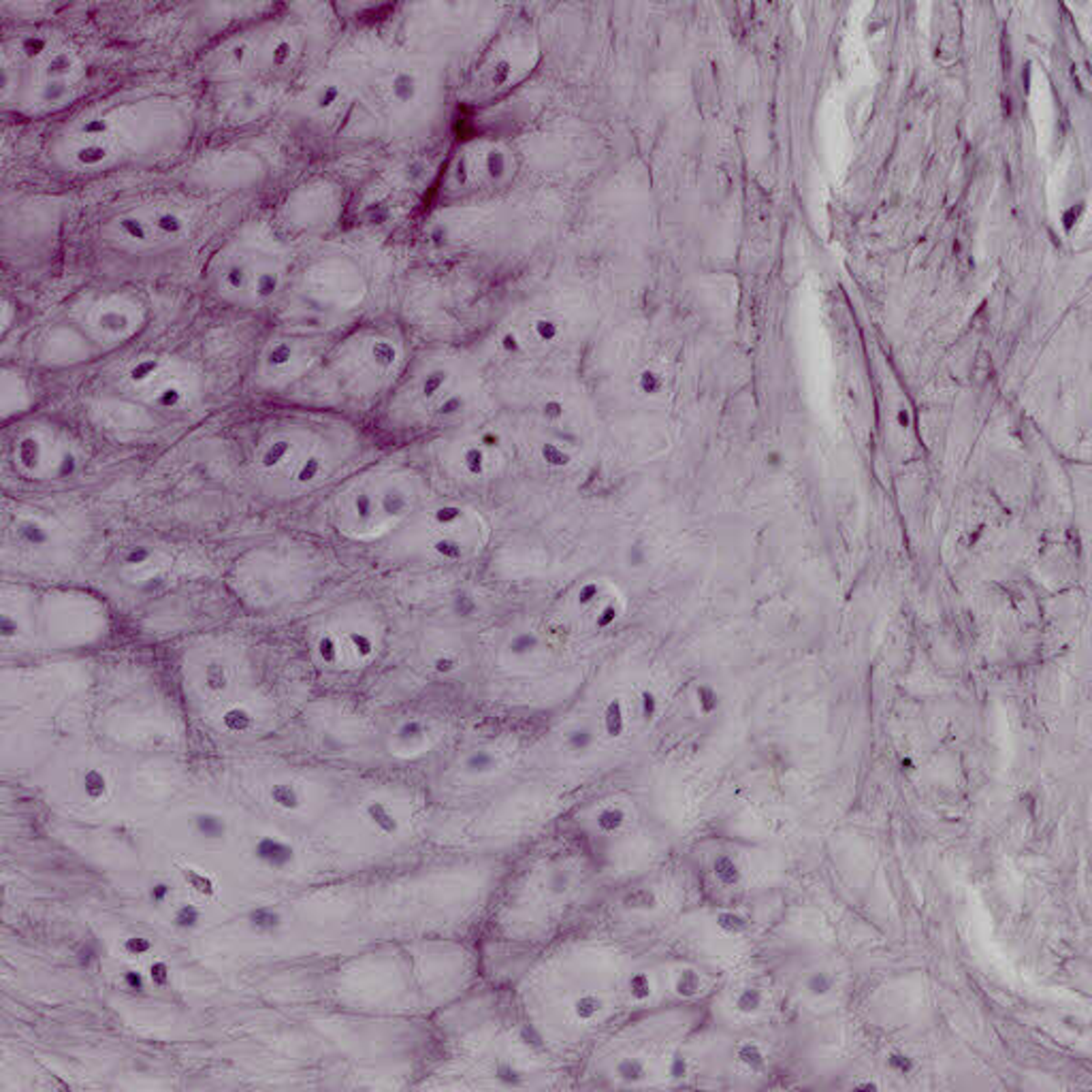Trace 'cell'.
Returning <instances> with one entry per match:
<instances>
[{
    "instance_id": "6da1fadb",
    "label": "cell",
    "mask_w": 1092,
    "mask_h": 1092,
    "mask_svg": "<svg viewBox=\"0 0 1092 1092\" xmlns=\"http://www.w3.org/2000/svg\"><path fill=\"white\" fill-rule=\"evenodd\" d=\"M197 129L194 107L167 86H126L90 97L54 120L43 165L68 182L141 172L180 156Z\"/></svg>"
},
{
    "instance_id": "7a4b0ae2",
    "label": "cell",
    "mask_w": 1092,
    "mask_h": 1092,
    "mask_svg": "<svg viewBox=\"0 0 1092 1092\" xmlns=\"http://www.w3.org/2000/svg\"><path fill=\"white\" fill-rule=\"evenodd\" d=\"M369 463V440L336 410H282L248 429L242 470L261 495L296 502L327 494Z\"/></svg>"
},
{
    "instance_id": "3957f363",
    "label": "cell",
    "mask_w": 1092,
    "mask_h": 1092,
    "mask_svg": "<svg viewBox=\"0 0 1092 1092\" xmlns=\"http://www.w3.org/2000/svg\"><path fill=\"white\" fill-rule=\"evenodd\" d=\"M489 403L481 363L461 348L414 355L378 410L380 427L403 440H438L484 421Z\"/></svg>"
},
{
    "instance_id": "277c9868",
    "label": "cell",
    "mask_w": 1092,
    "mask_h": 1092,
    "mask_svg": "<svg viewBox=\"0 0 1092 1092\" xmlns=\"http://www.w3.org/2000/svg\"><path fill=\"white\" fill-rule=\"evenodd\" d=\"M92 62L67 30L30 24L3 39V107L24 120H58L90 97Z\"/></svg>"
},
{
    "instance_id": "5b68a950",
    "label": "cell",
    "mask_w": 1092,
    "mask_h": 1092,
    "mask_svg": "<svg viewBox=\"0 0 1092 1092\" xmlns=\"http://www.w3.org/2000/svg\"><path fill=\"white\" fill-rule=\"evenodd\" d=\"M205 201L182 188H148L103 205L92 218L90 239L120 263H161L180 256L203 235Z\"/></svg>"
},
{
    "instance_id": "8992f818",
    "label": "cell",
    "mask_w": 1092,
    "mask_h": 1092,
    "mask_svg": "<svg viewBox=\"0 0 1092 1092\" xmlns=\"http://www.w3.org/2000/svg\"><path fill=\"white\" fill-rule=\"evenodd\" d=\"M432 502L419 467L401 461H369L329 494L325 519L339 538L355 545L389 542Z\"/></svg>"
},
{
    "instance_id": "52a82bcc",
    "label": "cell",
    "mask_w": 1092,
    "mask_h": 1092,
    "mask_svg": "<svg viewBox=\"0 0 1092 1092\" xmlns=\"http://www.w3.org/2000/svg\"><path fill=\"white\" fill-rule=\"evenodd\" d=\"M293 274V252L265 220L252 218L220 239L203 265V286L220 306L261 312L277 303Z\"/></svg>"
},
{
    "instance_id": "ba28073f",
    "label": "cell",
    "mask_w": 1092,
    "mask_h": 1092,
    "mask_svg": "<svg viewBox=\"0 0 1092 1092\" xmlns=\"http://www.w3.org/2000/svg\"><path fill=\"white\" fill-rule=\"evenodd\" d=\"M410 342L393 323H363L329 342L318 374L346 410H380L412 361Z\"/></svg>"
},
{
    "instance_id": "9c48e42d",
    "label": "cell",
    "mask_w": 1092,
    "mask_h": 1092,
    "mask_svg": "<svg viewBox=\"0 0 1092 1092\" xmlns=\"http://www.w3.org/2000/svg\"><path fill=\"white\" fill-rule=\"evenodd\" d=\"M309 43L312 35L296 17H261L213 43L201 62V73L218 86L274 84L306 62Z\"/></svg>"
},
{
    "instance_id": "30bf717a",
    "label": "cell",
    "mask_w": 1092,
    "mask_h": 1092,
    "mask_svg": "<svg viewBox=\"0 0 1092 1092\" xmlns=\"http://www.w3.org/2000/svg\"><path fill=\"white\" fill-rule=\"evenodd\" d=\"M348 79L355 99L350 126L365 118L389 135H401L421 124L438 103V75L408 54L384 56L359 79Z\"/></svg>"
},
{
    "instance_id": "8fae6325",
    "label": "cell",
    "mask_w": 1092,
    "mask_h": 1092,
    "mask_svg": "<svg viewBox=\"0 0 1092 1092\" xmlns=\"http://www.w3.org/2000/svg\"><path fill=\"white\" fill-rule=\"evenodd\" d=\"M116 401L154 419H182L205 400V374L191 359L172 350H145L126 359L107 378Z\"/></svg>"
},
{
    "instance_id": "7c38bea8",
    "label": "cell",
    "mask_w": 1092,
    "mask_h": 1092,
    "mask_svg": "<svg viewBox=\"0 0 1092 1092\" xmlns=\"http://www.w3.org/2000/svg\"><path fill=\"white\" fill-rule=\"evenodd\" d=\"M491 540V523L476 506L459 500L427 502L389 540L406 564L459 566L478 559Z\"/></svg>"
},
{
    "instance_id": "4fadbf2b",
    "label": "cell",
    "mask_w": 1092,
    "mask_h": 1092,
    "mask_svg": "<svg viewBox=\"0 0 1092 1092\" xmlns=\"http://www.w3.org/2000/svg\"><path fill=\"white\" fill-rule=\"evenodd\" d=\"M150 323V299L141 290L124 284L81 288L60 307V329L94 352L122 350L135 342Z\"/></svg>"
},
{
    "instance_id": "5bb4252c",
    "label": "cell",
    "mask_w": 1092,
    "mask_h": 1092,
    "mask_svg": "<svg viewBox=\"0 0 1092 1092\" xmlns=\"http://www.w3.org/2000/svg\"><path fill=\"white\" fill-rule=\"evenodd\" d=\"M11 472L24 483L54 487L75 481L88 465L84 442L73 429L49 419L17 421L5 448Z\"/></svg>"
},
{
    "instance_id": "9a60e30c",
    "label": "cell",
    "mask_w": 1092,
    "mask_h": 1092,
    "mask_svg": "<svg viewBox=\"0 0 1092 1092\" xmlns=\"http://www.w3.org/2000/svg\"><path fill=\"white\" fill-rule=\"evenodd\" d=\"M519 173V156L500 137H470L444 161L438 192L446 203H470L506 191Z\"/></svg>"
},
{
    "instance_id": "2e32d148",
    "label": "cell",
    "mask_w": 1092,
    "mask_h": 1092,
    "mask_svg": "<svg viewBox=\"0 0 1092 1092\" xmlns=\"http://www.w3.org/2000/svg\"><path fill=\"white\" fill-rule=\"evenodd\" d=\"M440 474L463 489H481L506 474L513 448L502 429L487 421L433 440Z\"/></svg>"
},
{
    "instance_id": "e0dca14e",
    "label": "cell",
    "mask_w": 1092,
    "mask_h": 1092,
    "mask_svg": "<svg viewBox=\"0 0 1092 1092\" xmlns=\"http://www.w3.org/2000/svg\"><path fill=\"white\" fill-rule=\"evenodd\" d=\"M327 348V338L317 333L274 331L256 350L252 382L261 393H288L318 374Z\"/></svg>"
},
{
    "instance_id": "ac0fdd59",
    "label": "cell",
    "mask_w": 1092,
    "mask_h": 1092,
    "mask_svg": "<svg viewBox=\"0 0 1092 1092\" xmlns=\"http://www.w3.org/2000/svg\"><path fill=\"white\" fill-rule=\"evenodd\" d=\"M529 41L521 35H510L495 41L494 47L483 56L481 65L474 68L470 81V92L474 99H489L516 84L527 71Z\"/></svg>"
},
{
    "instance_id": "d6986e66",
    "label": "cell",
    "mask_w": 1092,
    "mask_h": 1092,
    "mask_svg": "<svg viewBox=\"0 0 1092 1092\" xmlns=\"http://www.w3.org/2000/svg\"><path fill=\"white\" fill-rule=\"evenodd\" d=\"M314 651H317L320 664L327 668L368 664L378 651V632L376 628L365 626V623L325 628L317 636Z\"/></svg>"
},
{
    "instance_id": "ffe728a7",
    "label": "cell",
    "mask_w": 1092,
    "mask_h": 1092,
    "mask_svg": "<svg viewBox=\"0 0 1092 1092\" xmlns=\"http://www.w3.org/2000/svg\"><path fill=\"white\" fill-rule=\"evenodd\" d=\"M7 545L26 557H54L65 546V527L43 510H16L7 523Z\"/></svg>"
},
{
    "instance_id": "44dd1931",
    "label": "cell",
    "mask_w": 1092,
    "mask_h": 1092,
    "mask_svg": "<svg viewBox=\"0 0 1092 1092\" xmlns=\"http://www.w3.org/2000/svg\"><path fill=\"white\" fill-rule=\"evenodd\" d=\"M36 403L35 384L30 378L24 374L20 368H3V419L9 421H22L28 419L30 410Z\"/></svg>"
},
{
    "instance_id": "7402d4cb",
    "label": "cell",
    "mask_w": 1092,
    "mask_h": 1092,
    "mask_svg": "<svg viewBox=\"0 0 1092 1092\" xmlns=\"http://www.w3.org/2000/svg\"><path fill=\"white\" fill-rule=\"evenodd\" d=\"M252 856L261 867L269 870H288L296 860L293 843L280 835L258 837L252 845Z\"/></svg>"
},
{
    "instance_id": "603a6c76",
    "label": "cell",
    "mask_w": 1092,
    "mask_h": 1092,
    "mask_svg": "<svg viewBox=\"0 0 1092 1092\" xmlns=\"http://www.w3.org/2000/svg\"><path fill=\"white\" fill-rule=\"evenodd\" d=\"M201 685L207 696L212 698H224L233 690V668L229 661L223 658H212L205 661L203 672H201Z\"/></svg>"
},
{
    "instance_id": "cb8c5ba5",
    "label": "cell",
    "mask_w": 1092,
    "mask_h": 1092,
    "mask_svg": "<svg viewBox=\"0 0 1092 1092\" xmlns=\"http://www.w3.org/2000/svg\"><path fill=\"white\" fill-rule=\"evenodd\" d=\"M363 817L365 822H368L371 828H374L376 835L380 837H397L401 830V822L400 817H397V813L393 806L389 803H384V800H368V803L363 805Z\"/></svg>"
},
{
    "instance_id": "d4e9b609",
    "label": "cell",
    "mask_w": 1092,
    "mask_h": 1092,
    "mask_svg": "<svg viewBox=\"0 0 1092 1092\" xmlns=\"http://www.w3.org/2000/svg\"><path fill=\"white\" fill-rule=\"evenodd\" d=\"M245 924L256 937H276L284 928V913L274 905H256L245 915Z\"/></svg>"
},
{
    "instance_id": "484cf974",
    "label": "cell",
    "mask_w": 1092,
    "mask_h": 1092,
    "mask_svg": "<svg viewBox=\"0 0 1092 1092\" xmlns=\"http://www.w3.org/2000/svg\"><path fill=\"white\" fill-rule=\"evenodd\" d=\"M220 725L233 736L248 734V732L255 730L256 715L248 702H235L220 711Z\"/></svg>"
},
{
    "instance_id": "4316f807",
    "label": "cell",
    "mask_w": 1092,
    "mask_h": 1092,
    "mask_svg": "<svg viewBox=\"0 0 1092 1092\" xmlns=\"http://www.w3.org/2000/svg\"><path fill=\"white\" fill-rule=\"evenodd\" d=\"M192 832L203 841H224L229 835V822L216 811H199L192 816Z\"/></svg>"
},
{
    "instance_id": "83f0119b",
    "label": "cell",
    "mask_w": 1092,
    "mask_h": 1092,
    "mask_svg": "<svg viewBox=\"0 0 1092 1092\" xmlns=\"http://www.w3.org/2000/svg\"><path fill=\"white\" fill-rule=\"evenodd\" d=\"M182 881L201 900H212L218 896V881L210 870L197 867H182Z\"/></svg>"
},
{
    "instance_id": "f1b7e54d",
    "label": "cell",
    "mask_w": 1092,
    "mask_h": 1092,
    "mask_svg": "<svg viewBox=\"0 0 1092 1092\" xmlns=\"http://www.w3.org/2000/svg\"><path fill=\"white\" fill-rule=\"evenodd\" d=\"M81 792H84V796L90 800V803H100V800H105L109 796L111 792V784H109V776L103 768H86L84 773H81Z\"/></svg>"
},
{
    "instance_id": "f546056e",
    "label": "cell",
    "mask_w": 1092,
    "mask_h": 1092,
    "mask_svg": "<svg viewBox=\"0 0 1092 1092\" xmlns=\"http://www.w3.org/2000/svg\"><path fill=\"white\" fill-rule=\"evenodd\" d=\"M205 911L197 902H178L172 911V926L180 932H194L203 926Z\"/></svg>"
},
{
    "instance_id": "4dcf8cb0",
    "label": "cell",
    "mask_w": 1092,
    "mask_h": 1092,
    "mask_svg": "<svg viewBox=\"0 0 1092 1092\" xmlns=\"http://www.w3.org/2000/svg\"><path fill=\"white\" fill-rule=\"evenodd\" d=\"M269 800H271V805L277 806L280 811H286V813L301 809V805H303L301 790L293 784V781H277V784L271 785Z\"/></svg>"
},
{
    "instance_id": "1f68e13d",
    "label": "cell",
    "mask_w": 1092,
    "mask_h": 1092,
    "mask_svg": "<svg viewBox=\"0 0 1092 1092\" xmlns=\"http://www.w3.org/2000/svg\"><path fill=\"white\" fill-rule=\"evenodd\" d=\"M120 948H122V952L130 958V961H143V958L154 954V941H151L150 937H145V934H139V932L126 934V937L122 939V943H120Z\"/></svg>"
},
{
    "instance_id": "d6a6232c",
    "label": "cell",
    "mask_w": 1092,
    "mask_h": 1092,
    "mask_svg": "<svg viewBox=\"0 0 1092 1092\" xmlns=\"http://www.w3.org/2000/svg\"><path fill=\"white\" fill-rule=\"evenodd\" d=\"M425 734H429V725L419 717L403 719V722L395 728V741L400 744H406V747L412 743L422 741Z\"/></svg>"
},
{
    "instance_id": "836d02e7",
    "label": "cell",
    "mask_w": 1092,
    "mask_h": 1092,
    "mask_svg": "<svg viewBox=\"0 0 1092 1092\" xmlns=\"http://www.w3.org/2000/svg\"><path fill=\"white\" fill-rule=\"evenodd\" d=\"M120 983H122V988L130 994H143L145 990L151 988L148 971L139 967V964H129V967L120 973Z\"/></svg>"
},
{
    "instance_id": "e575fe53",
    "label": "cell",
    "mask_w": 1092,
    "mask_h": 1092,
    "mask_svg": "<svg viewBox=\"0 0 1092 1092\" xmlns=\"http://www.w3.org/2000/svg\"><path fill=\"white\" fill-rule=\"evenodd\" d=\"M145 971H148L150 986L154 990H167L169 986H172L173 969H172V964L165 961V958H150Z\"/></svg>"
},
{
    "instance_id": "d590c367",
    "label": "cell",
    "mask_w": 1092,
    "mask_h": 1092,
    "mask_svg": "<svg viewBox=\"0 0 1092 1092\" xmlns=\"http://www.w3.org/2000/svg\"><path fill=\"white\" fill-rule=\"evenodd\" d=\"M712 873L723 886H736L741 881V870H738V864L730 856H719L715 864H712Z\"/></svg>"
},
{
    "instance_id": "8d00e7d4",
    "label": "cell",
    "mask_w": 1092,
    "mask_h": 1092,
    "mask_svg": "<svg viewBox=\"0 0 1092 1092\" xmlns=\"http://www.w3.org/2000/svg\"><path fill=\"white\" fill-rule=\"evenodd\" d=\"M674 990H677V994L683 996V999H692V996H696L700 990H702V977L693 969L681 971L677 982H674Z\"/></svg>"
},
{
    "instance_id": "74e56055",
    "label": "cell",
    "mask_w": 1092,
    "mask_h": 1092,
    "mask_svg": "<svg viewBox=\"0 0 1092 1092\" xmlns=\"http://www.w3.org/2000/svg\"><path fill=\"white\" fill-rule=\"evenodd\" d=\"M736 1058H738V1063L744 1065L751 1071H760V1069H764V1065H766V1054H764L760 1045L751 1044V1041L749 1044H743L741 1047H738Z\"/></svg>"
},
{
    "instance_id": "f35d334b",
    "label": "cell",
    "mask_w": 1092,
    "mask_h": 1092,
    "mask_svg": "<svg viewBox=\"0 0 1092 1092\" xmlns=\"http://www.w3.org/2000/svg\"><path fill=\"white\" fill-rule=\"evenodd\" d=\"M805 988L811 996L822 999V996L830 994L832 988H835V977H832L830 973H826V971H813V973L806 977Z\"/></svg>"
},
{
    "instance_id": "ab89813d",
    "label": "cell",
    "mask_w": 1092,
    "mask_h": 1092,
    "mask_svg": "<svg viewBox=\"0 0 1092 1092\" xmlns=\"http://www.w3.org/2000/svg\"><path fill=\"white\" fill-rule=\"evenodd\" d=\"M145 896H148V900H150L151 907H167V905H172V902H173L175 889H173V886L169 881L159 879V881L150 883L148 892H145Z\"/></svg>"
},
{
    "instance_id": "60d3db41",
    "label": "cell",
    "mask_w": 1092,
    "mask_h": 1092,
    "mask_svg": "<svg viewBox=\"0 0 1092 1092\" xmlns=\"http://www.w3.org/2000/svg\"><path fill=\"white\" fill-rule=\"evenodd\" d=\"M628 993L634 1001H647L653 994V982L647 973H634L628 980Z\"/></svg>"
},
{
    "instance_id": "b9f144b4",
    "label": "cell",
    "mask_w": 1092,
    "mask_h": 1092,
    "mask_svg": "<svg viewBox=\"0 0 1092 1092\" xmlns=\"http://www.w3.org/2000/svg\"><path fill=\"white\" fill-rule=\"evenodd\" d=\"M888 1069L894 1073V1076H911L913 1069H915V1060L909 1056L905 1052H892L888 1054V1060H886Z\"/></svg>"
},
{
    "instance_id": "7bdbcfd3",
    "label": "cell",
    "mask_w": 1092,
    "mask_h": 1092,
    "mask_svg": "<svg viewBox=\"0 0 1092 1092\" xmlns=\"http://www.w3.org/2000/svg\"><path fill=\"white\" fill-rule=\"evenodd\" d=\"M764 994L757 988H744L736 999V1009L741 1014H755L762 1007Z\"/></svg>"
},
{
    "instance_id": "ee69618b",
    "label": "cell",
    "mask_w": 1092,
    "mask_h": 1092,
    "mask_svg": "<svg viewBox=\"0 0 1092 1092\" xmlns=\"http://www.w3.org/2000/svg\"><path fill=\"white\" fill-rule=\"evenodd\" d=\"M623 822H626V813H623L621 809H617V806H610V809H604L602 813H599V817H598L599 828H602L604 832H615V830H619L623 826Z\"/></svg>"
},
{
    "instance_id": "f6af8a7d",
    "label": "cell",
    "mask_w": 1092,
    "mask_h": 1092,
    "mask_svg": "<svg viewBox=\"0 0 1092 1092\" xmlns=\"http://www.w3.org/2000/svg\"><path fill=\"white\" fill-rule=\"evenodd\" d=\"M626 907L629 909H653L655 907V894L647 888H639L626 896Z\"/></svg>"
},
{
    "instance_id": "bcb514c9",
    "label": "cell",
    "mask_w": 1092,
    "mask_h": 1092,
    "mask_svg": "<svg viewBox=\"0 0 1092 1092\" xmlns=\"http://www.w3.org/2000/svg\"><path fill=\"white\" fill-rule=\"evenodd\" d=\"M717 921H719V926L723 928V931L734 932V934H736V932H741L743 928L747 926V921H744V920L741 918V915H736V913H722V915H719V920H717Z\"/></svg>"
},
{
    "instance_id": "7dc6e473",
    "label": "cell",
    "mask_w": 1092,
    "mask_h": 1092,
    "mask_svg": "<svg viewBox=\"0 0 1092 1092\" xmlns=\"http://www.w3.org/2000/svg\"><path fill=\"white\" fill-rule=\"evenodd\" d=\"M854 1088H858V1090H877V1088H879V1086H877L875 1082H864V1084H854Z\"/></svg>"
}]
</instances>
